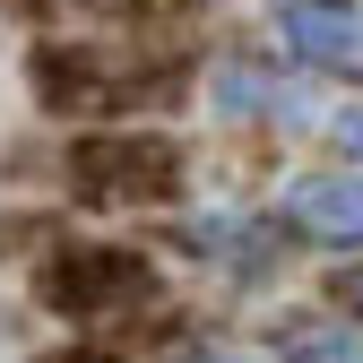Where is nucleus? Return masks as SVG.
Segmentation results:
<instances>
[{
    "instance_id": "1",
    "label": "nucleus",
    "mask_w": 363,
    "mask_h": 363,
    "mask_svg": "<svg viewBox=\"0 0 363 363\" xmlns=\"http://www.w3.org/2000/svg\"><path fill=\"white\" fill-rule=\"evenodd\" d=\"M26 96L52 121H121L139 104H173L182 96V61H121L96 43H35L26 52Z\"/></svg>"
},
{
    "instance_id": "2",
    "label": "nucleus",
    "mask_w": 363,
    "mask_h": 363,
    "mask_svg": "<svg viewBox=\"0 0 363 363\" xmlns=\"http://www.w3.org/2000/svg\"><path fill=\"white\" fill-rule=\"evenodd\" d=\"M61 182L78 199H96V208H164L182 199V182H191V156H182L173 130H78V139L61 147Z\"/></svg>"
},
{
    "instance_id": "3",
    "label": "nucleus",
    "mask_w": 363,
    "mask_h": 363,
    "mask_svg": "<svg viewBox=\"0 0 363 363\" xmlns=\"http://www.w3.org/2000/svg\"><path fill=\"white\" fill-rule=\"evenodd\" d=\"M156 294V259L130 242H61L52 259H35V303L52 320H121Z\"/></svg>"
},
{
    "instance_id": "4",
    "label": "nucleus",
    "mask_w": 363,
    "mask_h": 363,
    "mask_svg": "<svg viewBox=\"0 0 363 363\" xmlns=\"http://www.w3.org/2000/svg\"><path fill=\"white\" fill-rule=\"evenodd\" d=\"M286 35L311 43V61H346V52H363V18L337 9V0H286Z\"/></svg>"
},
{
    "instance_id": "5",
    "label": "nucleus",
    "mask_w": 363,
    "mask_h": 363,
    "mask_svg": "<svg viewBox=\"0 0 363 363\" xmlns=\"http://www.w3.org/2000/svg\"><path fill=\"white\" fill-rule=\"evenodd\" d=\"M303 216H320V225H363V199H346L337 182H311V191H303Z\"/></svg>"
},
{
    "instance_id": "6",
    "label": "nucleus",
    "mask_w": 363,
    "mask_h": 363,
    "mask_svg": "<svg viewBox=\"0 0 363 363\" xmlns=\"http://www.w3.org/2000/svg\"><path fill=\"white\" fill-rule=\"evenodd\" d=\"M35 363H96V354H78V346H61V354H35Z\"/></svg>"
}]
</instances>
